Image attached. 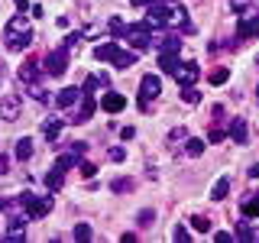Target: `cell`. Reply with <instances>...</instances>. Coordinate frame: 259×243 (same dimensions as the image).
<instances>
[{
    "label": "cell",
    "mask_w": 259,
    "mask_h": 243,
    "mask_svg": "<svg viewBox=\"0 0 259 243\" xmlns=\"http://www.w3.org/2000/svg\"><path fill=\"white\" fill-rule=\"evenodd\" d=\"M94 107H97V101H94V94H81V107H78V113H75V120L71 124H88V120L94 117Z\"/></svg>",
    "instance_id": "obj_9"
},
{
    "label": "cell",
    "mask_w": 259,
    "mask_h": 243,
    "mask_svg": "<svg viewBox=\"0 0 259 243\" xmlns=\"http://www.w3.org/2000/svg\"><path fill=\"white\" fill-rule=\"evenodd\" d=\"M120 136H123V140H133L136 130H133V127H123V130H120Z\"/></svg>",
    "instance_id": "obj_39"
},
{
    "label": "cell",
    "mask_w": 259,
    "mask_h": 243,
    "mask_svg": "<svg viewBox=\"0 0 259 243\" xmlns=\"http://www.w3.org/2000/svg\"><path fill=\"white\" fill-rule=\"evenodd\" d=\"M62 172H65V169H59V166H55L52 172L46 175V185H49L52 191H59V188H62Z\"/></svg>",
    "instance_id": "obj_22"
},
{
    "label": "cell",
    "mask_w": 259,
    "mask_h": 243,
    "mask_svg": "<svg viewBox=\"0 0 259 243\" xmlns=\"http://www.w3.org/2000/svg\"><path fill=\"white\" fill-rule=\"evenodd\" d=\"M65 68H68V49L59 46V49H52L49 59H46V75L59 78V75H65Z\"/></svg>",
    "instance_id": "obj_6"
},
{
    "label": "cell",
    "mask_w": 259,
    "mask_h": 243,
    "mask_svg": "<svg viewBox=\"0 0 259 243\" xmlns=\"http://www.w3.org/2000/svg\"><path fill=\"white\" fill-rule=\"evenodd\" d=\"M133 7H149V4H156V0H130Z\"/></svg>",
    "instance_id": "obj_41"
},
{
    "label": "cell",
    "mask_w": 259,
    "mask_h": 243,
    "mask_svg": "<svg viewBox=\"0 0 259 243\" xmlns=\"http://www.w3.org/2000/svg\"><path fill=\"white\" fill-rule=\"evenodd\" d=\"M243 217H259V198L256 194H246V201H243Z\"/></svg>",
    "instance_id": "obj_21"
},
{
    "label": "cell",
    "mask_w": 259,
    "mask_h": 243,
    "mask_svg": "<svg viewBox=\"0 0 259 243\" xmlns=\"http://www.w3.org/2000/svg\"><path fill=\"white\" fill-rule=\"evenodd\" d=\"M136 59H140V52H136V49H130V52H123V49H120L117 55H113V68H130V65H136Z\"/></svg>",
    "instance_id": "obj_14"
},
{
    "label": "cell",
    "mask_w": 259,
    "mask_h": 243,
    "mask_svg": "<svg viewBox=\"0 0 259 243\" xmlns=\"http://www.w3.org/2000/svg\"><path fill=\"white\" fill-rule=\"evenodd\" d=\"M172 75H175V81H178V88H188V85H194V81L201 78V68H198L194 62H185V65H178Z\"/></svg>",
    "instance_id": "obj_8"
},
{
    "label": "cell",
    "mask_w": 259,
    "mask_h": 243,
    "mask_svg": "<svg viewBox=\"0 0 259 243\" xmlns=\"http://www.w3.org/2000/svg\"><path fill=\"white\" fill-rule=\"evenodd\" d=\"M227 78H230V68H214V71L207 75L210 85H227Z\"/></svg>",
    "instance_id": "obj_23"
},
{
    "label": "cell",
    "mask_w": 259,
    "mask_h": 243,
    "mask_svg": "<svg viewBox=\"0 0 259 243\" xmlns=\"http://www.w3.org/2000/svg\"><path fill=\"white\" fill-rule=\"evenodd\" d=\"M4 43H7V49H10V52H23V49L32 46V29H29L26 16H13V20L7 23Z\"/></svg>",
    "instance_id": "obj_2"
},
{
    "label": "cell",
    "mask_w": 259,
    "mask_h": 243,
    "mask_svg": "<svg viewBox=\"0 0 259 243\" xmlns=\"http://www.w3.org/2000/svg\"><path fill=\"white\" fill-rule=\"evenodd\" d=\"M256 65H259V55H256Z\"/></svg>",
    "instance_id": "obj_45"
},
{
    "label": "cell",
    "mask_w": 259,
    "mask_h": 243,
    "mask_svg": "<svg viewBox=\"0 0 259 243\" xmlns=\"http://www.w3.org/2000/svg\"><path fill=\"white\" fill-rule=\"evenodd\" d=\"M253 36H259V16H240L237 39H253Z\"/></svg>",
    "instance_id": "obj_10"
},
{
    "label": "cell",
    "mask_w": 259,
    "mask_h": 243,
    "mask_svg": "<svg viewBox=\"0 0 259 243\" xmlns=\"http://www.w3.org/2000/svg\"><path fill=\"white\" fill-rule=\"evenodd\" d=\"M123 39L136 49V52H143V49H149L152 43H156V39H152V26H149V23H133V26H123Z\"/></svg>",
    "instance_id": "obj_3"
},
{
    "label": "cell",
    "mask_w": 259,
    "mask_h": 243,
    "mask_svg": "<svg viewBox=\"0 0 259 243\" xmlns=\"http://www.w3.org/2000/svg\"><path fill=\"white\" fill-rule=\"evenodd\" d=\"M182 101H185V104H198V101H201V91H198V88H194V85L182 88Z\"/></svg>",
    "instance_id": "obj_24"
},
{
    "label": "cell",
    "mask_w": 259,
    "mask_h": 243,
    "mask_svg": "<svg viewBox=\"0 0 259 243\" xmlns=\"http://www.w3.org/2000/svg\"><path fill=\"white\" fill-rule=\"evenodd\" d=\"M162 94V81L156 75H143L140 81V107L143 110H152V101Z\"/></svg>",
    "instance_id": "obj_4"
},
{
    "label": "cell",
    "mask_w": 259,
    "mask_h": 243,
    "mask_svg": "<svg viewBox=\"0 0 259 243\" xmlns=\"http://www.w3.org/2000/svg\"><path fill=\"white\" fill-rule=\"evenodd\" d=\"M117 52H120L117 43H101V46L94 49V55H97L101 62H113V55H117Z\"/></svg>",
    "instance_id": "obj_18"
},
{
    "label": "cell",
    "mask_w": 259,
    "mask_h": 243,
    "mask_svg": "<svg viewBox=\"0 0 259 243\" xmlns=\"http://www.w3.org/2000/svg\"><path fill=\"white\" fill-rule=\"evenodd\" d=\"M107 156H110L113 162H123V159H126V149H120V146H113V149L107 152Z\"/></svg>",
    "instance_id": "obj_31"
},
{
    "label": "cell",
    "mask_w": 259,
    "mask_h": 243,
    "mask_svg": "<svg viewBox=\"0 0 259 243\" xmlns=\"http://www.w3.org/2000/svg\"><path fill=\"white\" fill-rule=\"evenodd\" d=\"M59 133H62V120L59 117H49L46 124H42V136H46L49 143H55V140H59Z\"/></svg>",
    "instance_id": "obj_16"
},
{
    "label": "cell",
    "mask_w": 259,
    "mask_h": 243,
    "mask_svg": "<svg viewBox=\"0 0 259 243\" xmlns=\"http://www.w3.org/2000/svg\"><path fill=\"white\" fill-rule=\"evenodd\" d=\"M221 140H224V130L214 127V130H210V143H221Z\"/></svg>",
    "instance_id": "obj_37"
},
{
    "label": "cell",
    "mask_w": 259,
    "mask_h": 243,
    "mask_svg": "<svg viewBox=\"0 0 259 243\" xmlns=\"http://www.w3.org/2000/svg\"><path fill=\"white\" fill-rule=\"evenodd\" d=\"M249 175H253V178H259V166H253V169H249Z\"/></svg>",
    "instance_id": "obj_43"
},
{
    "label": "cell",
    "mask_w": 259,
    "mask_h": 243,
    "mask_svg": "<svg viewBox=\"0 0 259 243\" xmlns=\"http://www.w3.org/2000/svg\"><path fill=\"white\" fill-rule=\"evenodd\" d=\"M237 237H240V240H259V233H256L249 224H240V227H237Z\"/></svg>",
    "instance_id": "obj_26"
},
{
    "label": "cell",
    "mask_w": 259,
    "mask_h": 243,
    "mask_svg": "<svg viewBox=\"0 0 259 243\" xmlns=\"http://www.w3.org/2000/svg\"><path fill=\"white\" fill-rule=\"evenodd\" d=\"M101 107L107 110V113H120V110L126 107V97H123V94H113V91H110V94H104V97H101Z\"/></svg>",
    "instance_id": "obj_11"
},
{
    "label": "cell",
    "mask_w": 259,
    "mask_h": 243,
    "mask_svg": "<svg viewBox=\"0 0 259 243\" xmlns=\"http://www.w3.org/2000/svg\"><path fill=\"white\" fill-rule=\"evenodd\" d=\"M191 224H194V230H201V233H207V230H210V221H207V217H201V214H198V217H191Z\"/></svg>",
    "instance_id": "obj_27"
},
{
    "label": "cell",
    "mask_w": 259,
    "mask_h": 243,
    "mask_svg": "<svg viewBox=\"0 0 259 243\" xmlns=\"http://www.w3.org/2000/svg\"><path fill=\"white\" fill-rule=\"evenodd\" d=\"M81 94H84V91H78V88H65V91H59L55 104H59V107H71L75 101H81Z\"/></svg>",
    "instance_id": "obj_15"
},
{
    "label": "cell",
    "mask_w": 259,
    "mask_h": 243,
    "mask_svg": "<svg viewBox=\"0 0 259 243\" xmlns=\"http://www.w3.org/2000/svg\"><path fill=\"white\" fill-rule=\"evenodd\" d=\"M185 136H188V133H185V127H175V130H172V136H168V140L175 143V140H185Z\"/></svg>",
    "instance_id": "obj_35"
},
{
    "label": "cell",
    "mask_w": 259,
    "mask_h": 243,
    "mask_svg": "<svg viewBox=\"0 0 259 243\" xmlns=\"http://www.w3.org/2000/svg\"><path fill=\"white\" fill-rule=\"evenodd\" d=\"M256 104H259V88H256Z\"/></svg>",
    "instance_id": "obj_44"
},
{
    "label": "cell",
    "mask_w": 259,
    "mask_h": 243,
    "mask_svg": "<svg viewBox=\"0 0 259 243\" xmlns=\"http://www.w3.org/2000/svg\"><path fill=\"white\" fill-rule=\"evenodd\" d=\"M39 62L36 59H26V62H23L20 65V81H26V85H36V78H39Z\"/></svg>",
    "instance_id": "obj_13"
},
{
    "label": "cell",
    "mask_w": 259,
    "mask_h": 243,
    "mask_svg": "<svg viewBox=\"0 0 259 243\" xmlns=\"http://www.w3.org/2000/svg\"><path fill=\"white\" fill-rule=\"evenodd\" d=\"M130 188H133L130 178H117V182H113V191H130Z\"/></svg>",
    "instance_id": "obj_30"
},
{
    "label": "cell",
    "mask_w": 259,
    "mask_h": 243,
    "mask_svg": "<svg viewBox=\"0 0 259 243\" xmlns=\"http://www.w3.org/2000/svg\"><path fill=\"white\" fill-rule=\"evenodd\" d=\"M230 7H233V10H237V13H243V10H246V7H249V0H230Z\"/></svg>",
    "instance_id": "obj_34"
},
{
    "label": "cell",
    "mask_w": 259,
    "mask_h": 243,
    "mask_svg": "<svg viewBox=\"0 0 259 243\" xmlns=\"http://www.w3.org/2000/svg\"><path fill=\"white\" fill-rule=\"evenodd\" d=\"M71 152H75V156H84V152H88V143H71Z\"/></svg>",
    "instance_id": "obj_36"
},
{
    "label": "cell",
    "mask_w": 259,
    "mask_h": 243,
    "mask_svg": "<svg viewBox=\"0 0 259 243\" xmlns=\"http://www.w3.org/2000/svg\"><path fill=\"white\" fill-rule=\"evenodd\" d=\"M227 133H230V140L233 143H246V120H240V117H233L230 120V127H227Z\"/></svg>",
    "instance_id": "obj_12"
},
{
    "label": "cell",
    "mask_w": 259,
    "mask_h": 243,
    "mask_svg": "<svg viewBox=\"0 0 259 243\" xmlns=\"http://www.w3.org/2000/svg\"><path fill=\"white\" fill-rule=\"evenodd\" d=\"M71 166H78V156H75V152H68V156H59V169H71Z\"/></svg>",
    "instance_id": "obj_29"
},
{
    "label": "cell",
    "mask_w": 259,
    "mask_h": 243,
    "mask_svg": "<svg viewBox=\"0 0 259 243\" xmlns=\"http://www.w3.org/2000/svg\"><path fill=\"white\" fill-rule=\"evenodd\" d=\"M94 172H97V169L91 166V162H81V175H84V178H94Z\"/></svg>",
    "instance_id": "obj_32"
},
{
    "label": "cell",
    "mask_w": 259,
    "mask_h": 243,
    "mask_svg": "<svg viewBox=\"0 0 259 243\" xmlns=\"http://www.w3.org/2000/svg\"><path fill=\"white\" fill-rule=\"evenodd\" d=\"M159 68L172 75V71L178 68V55H175V52H159Z\"/></svg>",
    "instance_id": "obj_19"
},
{
    "label": "cell",
    "mask_w": 259,
    "mask_h": 243,
    "mask_svg": "<svg viewBox=\"0 0 259 243\" xmlns=\"http://www.w3.org/2000/svg\"><path fill=\"white\" fill-rule=\"evenodd\" d=\"M146 23L156 29H191L188 13H185V7L178 0H156V4H149Z\"/></svg>",
    "instance_id": "obj_1"
},
{
    "label": "cell",
    "mask_w": 259,
    "mask_h": 243,
    "mask_svg": "<svg viewBox=\"0 0 259 243\" xmlns=\"http://www.w3.org/2000/svg\"><path fill=\"white\" fill-rule=\"evenodd\" d=\"M75 240H91V227H88V224H75Z\"/></svg>",
    "instance_id": "obj_28"
},
{
    "label": "cell",
    "mask_w": 259,
    "mask_h": 243,
    "mask_svg": "<svg viewBox=\"0 0 259 243\" xmlns=\"http://www.w3.org/2000/svg\"><path fill=\"white\" fill-rule=\"evenodd\" d=\"M227 194H230V175H221L214 182V188H210V198H214V201H224Z\"/></svg>",
    "instance_id": "obj_17"
},
{
    "label": "cell",
    "mask_w": 259,
    "mask_h": 243,
    "mask_svg": "<svg viewBox=\"0 0 259 243\" xmlns=\"http://www.w3.org/2000/svg\"><path fill=\"white\" fill-rule=\"evenodd\" d=\"M29 156H32V140H29V136L16 140V159H20V162H26Z\"/></svg>",
    "instance_id": "obj_20"
},
{
    "label": "cell",
    "mask_w": 259,
    "mask_h": 243,
    "mask_svg": "<svg viewBox=\"0 0 259 243\" xmlns=\"http://www.w3.org/2000/svg\"><path fill=\"white\" fill-rule=\"evenodd\" d=\"M185 152H188V156H201V152H204V140H188L185 143Z\"/></svg>",
    "instance_id": "obj_25"
},
{
    "label": "cell",
    "mask_w": 259,
    "mask_h": 243,
    "mask_svg": "<svg viewBox=\"0 0 259 243\" xmlns=\"http://www.w3.org/2000/svg\"><path fill=\"white\" fill-rule=\"evenodd\" d=\"M23 211H26V217L32 221H39V217H46L49 211H52V198H36V194H23Z\"/></svg>",
    "instance_id": "obj_5"
},
{
    "label": "cell",
    "mask_w": 259,
    "mask_h": 243,
    "mask_svg": "<svg viewBox=\"0 0 259 243\" xmlns=\"http://www.w3.org/2000/svg\"><path fill=\"white\" fill-rule=\"evenodd\" d=\"M13 4L20 7V10H26V7H29V0H13Z\"/></svg>",
    "instance_id": "obj_42"
},
{
    "label": "cell",
    "mask_w": 259,
    "mask_h": 243,
    "mask_svg": "<svg viewBox=\"0 0 259 243\" xmlns=\"http://www.w3.org/2000/svg\"><path fill=\"white\" fill-rule=\"evenodd\" d=\"M0 120H4V124H16V120H20V97L16 94L0 97Z\"/></svg>",
    "instance_id": "obj_7"
},
{
    "label": "cell",
    "mask_w": 259,
    "mask_h": 243,
    "mask_svg": "<svg viewBox=\"0 0 259 243\" xmlns=\"http://www.w3.org/2000/svg\"><path fill=\"white\" fill-rule=\"evenodd\" d=\"M7 169H10V159H7L4 152H0V175H7Z\"/></svg>",
    "instance_id": "obj_38"
},
{
    "label": "cell",
    "mask_w": 259,
    "mask_h": 243,
    "mask_svg": "<svg viewBox=\"0 0 259 243\" xmlns=\"http://www.w3.org/2000/svg\"><path fill=\"white\" fill-rule=\"evenodd\" d=\"M214 240H217V243H230L233 233H214Z\"/></svg>",
    "instance_id": "obj_40"
},
{
    "label": "cell",
    "mask_w": 259,
    "mask_h": 243,
    "mask_svg": "<svg viewBox=\"0 0 259 243\" xmlns=\"http://www.w3.org/2000/svg\"><path fill=\"white\" fill-rule=\"evenodd\" d=\"M175 240H178V243H188V230H185V227H182V224H178V227H175Z\"/></svg>",
    "instance_id": "obj_33"
}]
</instances>
